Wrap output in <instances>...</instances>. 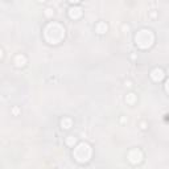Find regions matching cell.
Segmentation results:
<instances>
[{"label":"cell","mask_w":169,"mask_h":169,"mask_svg":"<svg viewBox=\"0 0 169 169\" xmlns=\"http://www.w3.org/2000/svg\"><path fill=\"white\" fill-rule=\"evenodd\" d=\"M73 156H74L75 161L81 162V164H84V162L90 161V159H91L93 148H91V146H90L89 143L82 141L79 144H77L75 148L73 149Z\"/></svg>","instance_id":"obj_2"},{"label":"cell","mask_w":169,"mask_h":169,"mask_svg":"<svg viewBox=\"0 0 169 169\" xmlns=\"http://www.w3.org/2000/svg\"><path fill=\"white\" fill-rule=\"evenodd\" d=\"M168 74H169V69H168Z\"/></svg>","instance_id":"obj_17"},{"label":"cell","mask_w":169,"mask_h":169,"mask_svg":"<svg viewBox=\"0 0 169 169\" xmlns=\"http://www.w3.org/2000/svg\"><path fill=\"white\" fill-rule=\"evenodd\" d=\"M165 91H166V93L169 94V79H168L166 82H165Z\"/></svg>","instance_id":"obj_14"},{"label":"cell","mask_w":169,"mask_h":169,"mask_svg":"<svg viewBox=\"0 0 169 169\" xmlns=\"http://www.w3.org/2000/svg\"><path fill=\"white\" fill-rule=\"evenodd\" d=\"M95 31H96V33H99V34L106 33V32L108 31V25H107V23H105V21H99V23L95 25Z\"/></svg>","instance_id":"obj_8"},{"label":"cell","mask_w":169,"mask_h":169,"mask_svg":"<svg viewBox=\"0 0 169 169\" xmlns=\"http://www.w3.org/2000/svg\"><path fill=\"white\" fill-rule=\"evenodd\" d=\"M44 38L46 42L52 45L59 44L65 38V28L59 23L52 21L49 23L44 29Z\"/></svg>","instance_id":"obj_1"},{"label":"cell","mask_w":169,"mask_h":169,"mask_svg":"<svg viewBox=\"0 0 169 169\" xmlns=\"http://www.w3.org/2000/svg\"><path fill=\"white\" fill-rule=\"evenodd\" d=\"M13 64L17 68H23V66L27 65V57L24 56V54H16L13 58Z\"/></svg>","instance_id":"obj_7"},{"label":"cell","mask_w":169,"mask_h":169,"mask_svg":"<svg viewBox=\"0 0 169 169\" xmlns=\"http://www.w3.org/2000/svg\"><path fill=\"white\" fill-rule=\"evenodd\" d=\"M65 143H66V146H69V147H74L77 144V137L73 136V135H69L68 137H66Z\"/></svg>","instance_id":"obj_11"},{"label":"cell","mask_w":169,"mask_h":169,"mask_svg":"<svg viewBox=\"0 0 169 169\" xmlns=\"http://www.w3.org/2000/svg\"><path fill=\"white\" fill-rule=\"evenodd\" d=\"M44 13H45L46 17H53V15H54V9L50 8V7H48V8L44 11Z\"/></svg>","instance_id":"obj_12"},{"label":"cell","mask_w":169,"mask_h":169,"mask_svg":"<svg viewBox=\"0 0 169 169\" xmlns=\"http://www.w3.org/2000/svg\"><path fill=\"white\" fill-rule=\"evenodd\" d=\"M124 84H125V86H128V87H131L132 86V82L131 81H124Z\"/></svg>","instance_id":"obj_15"},{"label":"cell","mask_w":169,"mask_h":169,"mask_svg":"<svg viewBox=\"0 0 169 169\" xmlns=\"http://www.w3.org/2000/svg\"><path fill=\"white\" fill-rule=\"evenodd\" d=\"M136 100H137V96H136V94H134V93H130V94H127L125 95V102L128 105H135L136 103Z\"/></svg>","instance_id":"obj_10"},{"label":"cell","mask_w":169,"mask_h":169,"mask_svg":"<svg viewBox=\"0 0 169 169\" xmlns=\"http://www.w3.org/2000/svg\"><path fill=\"white\" fill-rule=\"evenodd\" d=\"M69 17L70 19H73V20H77V19H79V17L83 15V11L81 7H78V5H74V7H70L69 8Z\"/></svg>","instance_id":"obj_6"},{"label":"cell","mask_w":169,"mask_h":169,"mask_svg":"<svg viewBox=\"0 0 169 169\" xmlns=\"http://www.w3.org/2000/svg\"><path fill=\"white\" fill-rule=\"evenodd\" d=\"M141 128H143V130H146V128H147V124H146V123H144V122L141 123Z\"/></svg>","instance_id":"obj_16"},{"label":"cell","mask_w":169,"mask_h":169,"mask_svg":"<svg viewBox=\"0 0 169 169\" xmlns=\"http://www.w3.org/2000/svg\"><path fill=\"white\" fill-rule=\"evenodd\" d=\"M135 42L140 49H148V48H151L153 45L155 34L148 28L140 29V31H137V33L135 34Z\"/></svg>","instance_id":"obj_3"},{"label":"cell","mask_w":169,"mask_h":169,"mask_svg":"<svg viewBox=\"0 0 169 169\" xmlns=\"http://www.w3.org/2000/svg\"><path fill=\"white\" fill-rule=\"evenodd\" d=\"M12 114H13L15 116H16V115H19V114H20V108L17 107V106H15L13 108H12Z\"/></svg>","instance_id":"obj_13"},{"label":"cell","mask_w":169,"mask_h":169,"mask_svg":"<svg viewBox=\"0 0 169 169\" xmlns=\"http://www.w3.org/2000/svg\"><path fill=\"white\" fill-rule=\"evenodd\" d=\"M61 127L64 130H70L71 127H73V120H71L70 118H64L61 120Z\"/></svg>","instance_id":"obj_9"},{"label":"cell","mask_w":169,"mask_h":169,"mask_svg":"<svg viewBox=\"0 0 169 169\" xmlns=\"http://www.w3.org/2000/svg\"><path fill=\"white\" fill-rule=\"evenodd\" d=\"M143 152L139 148H134L131 149L128 153H127V159H128V161L131 162V164H140V162L143 161Z\"/></svg>","instance_id":"obj_4"},{"label":"cell","mask_w":169,"mask_h":169,"mask_svg":"<svg viewBox=\"0 0 169 169\" xmlns=\"http://www.w3.org/2000/svg\"><path fill=\"white\" fill-rule=\"evenodd\" d=\"M164 77H165V71L160 68H156L151 71V78H152V81H155V82H161L164 79Z\"/></svg>","instance_id":"obj_5"}]
</instances>
